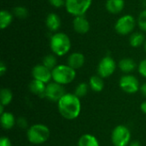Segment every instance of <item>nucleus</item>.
<instances>
[{
    "label": "nucleus",
    "mask_w": 146,
    "mask_h": 146,
    "mask_svg": "<svg viewBox=\"0 0 146 146\" xmlns=\"http://www.w3.org/2000/svg\"><path fill=\"white\" fill-rule=\"evenodd\" d=\"M138 70L141 76H143L144 78H146V59L142 60L139 62V64L138 66Z\"/></svg>",
    "instance_id": "cd10ccee"
},
{
    "label": "nucleus",
    "mask_w": 146,
    "mask_h": 146,
    "mask_svg": "<svg viewBox=\"0 0 146 146\" xmlns=\"http://www.w3.org/2000/svg\"><path fill=\"white\" fill-rule=\"evenodd\" d=\"M88 88H89V86H88L87 83H86V82L80 83L74 90V94L80 98H83L84 96L86 95V93L88 92Z\"/></svg>",
    "instance_id": "393cba45"
},
{
    "label": "nucleus",
    "mask_w": 146,
    "mask_h": 146,
    "mask_svg": "<svg viewBox=\"0 0 146 146\" xmlns=\"http://www.w3.org/2000/svg\"><path fill=\"white\" fill-rule=\"evenodd\" d=\"M29 90L33 94L38 96L39 98H45L46 84L37 80H33L29 84Z\"/></svg>",
    "instance_id": "4468645a"
},
{
    "label": "nucleus",
    "mask_w": 146,
    "mask_h": 146,
    "mask_svg": "<svg viewBox=\"0 0 146 146\" xmlns=\"http://www.w3.org/2000/svg\"><path fill=\"white\" fill-rule=\"evenodd\" d=\"M57 109L60 115L67 120L76 119L81 111L80 98L74 93H66L58 102Z\"/></svg>",
    "instance_id": "f257e3e1"
},
{
    "label": "nucleus",
    "mask_w": 146,
    "mask_h": 146,
    "mask_svg": "<svg viewBox=\"0 0 146 146\" xmlns=\"http://www.w3.org/2000/svg\"><path fill=\"white\" fill-rule=\"evenodd\" d=\"M119 86L123 92L128 94L136 93L140 88L139 80L132 74L123 75L120 79Z\"/></svg>",
    "instance_id": "1a4fd4ad"
},
{
    "label": "nucleus",
    "mask_w": 146,
    "mask_h": 146,
    "mask_svg": "<svg viewBox=\"0 0 146 146\" xmlns=\"http://www.w3.org/2000/svg\"><path fill=\"white\" fill-rule=\"evenodd\" d=\"M7 71V66L5 65V63L3 62H1L0 63V75L3 76Z\"/></svg>",
    "instance_id": "2f4dec72"
},
{
    "label": "nucleus",
    "mask_w": 146,
    "mask_h": 146,
    "mask_svg": "<svg viewBox=\"0 0 146 146\" xmlns=\"http://www.w3.org/2000/svg\"><path fill=\"white\" fill-rule=\"evenodd\" d=\"M106 9L112 15L120 14L124 7H125V1L124 0H107L105 4Z\"/></svg>",
    "instance_id": "2eb2a0df"
},
{
    "label": "nucleus",
    "mask_w": 146,
    "mask_h": 146,
    "mask_svg": "<svg viewBox=\"0 0 146 146\" xmlns=\"http://www.w3.org/2000/svg\"><path fill=\"white\" fill-rule=\"evenodd\" d=\"M0 121H1L2 127L5 130L11 129L15 126V124H16V120L14 115L10 112L3 113L0 117Z\"/></svg>",
    "instance_id": "f3484780"
},
{
    "label": "nucleus",
    "mask_w": 146,
    "mask_h": 146,
    "mask_svg": "<svg viewBox=\"0 0 146 146\" xmlns=\"http://www.w3.org/2000/svg\"><path fill=\"white\" fill-rule=\"evenodd\" d=\"M90 88L95 92H100L104 87V82L102 77L99 75H93L90 78L89 80Z\"/></svg>",
    "instance_id": "aec40b11"
},
{
    "label": "nucleus",
    "mask_w": 146,
    "mask_h": 146,
    "mask_svg": "<svg viewBox=\"0 0 146 146\" xmlns=\"http://www.w3.org/2000/svg\"><path fill=\"white\" fill-rule=\"evenodd\" d=\"M92 3V0H65V8L68 14L75 17L85 15Z\"/></svg>",
    "instance_id": "39448f33"
},
{
    "label": "nucleus",
    "mask_w": 146,
    "mask_h": 146,
    "mask_svg": "<svg viewBox=\"0 0 146 146\" xmlns=\"http://www.w3.org/2000/svg\"><path fill=\"white\" fill-rule=\"evenodd\" d=\"M144 49H145V51L146 52V39L145 41V44H144Z\"/></svg>",
    "instance_id": "e433bc0d"
},
{
    "label": "nucleus",
    "mask_w": 146,
    "mask_h": 146,
    "mask_svg": "<svg viewBox=\"0 0 146 146\" xmlns=\"http://www.w3.org/2000/svg\"><path fill=\"white\" fill-rule=\"evenodd\" d=\"M140 110H141V111H142L144 114H145L146 115V101L143 102V103L141 104V105H140Z\"/></svg>",
    "instance_id": "72a5a7b5"
},
{
    "label": "nucleus",
    "mask_w": 146,
    "mask_h": 146,
    "mask_svg": "<svg viewBox=\"0 0 146 146\" xmlns=\"http://www.w3.org/2000/svg\"><path fill=\"white\" fill-rule=\"evenodd\" d=\"M136 26V20L131 15H124L121 16L115 24V29L120 35H128L131 33Z\"/></svg>",
    "instance_id": "0eeeda50"
},
{
    "label": "nucleus",
    "mask_w": 146,
    "mask_h": 146,
    "mask_svg": "<svg viewBox=\"0 0 146 146\" xmlns=\"http://www.w3.org/2000/svg\"><path fill=\"white\" fill-rule=\"evenodd\" d=\"M32 76L33 80H37L48 84L50 83V80H52V72L43 64H38L33 68Z\"/></svg>",
    "instance_id": "9b49d317"
},
{
    "label": "nucleus",
    "mask_w": 146,
    "mask_h": 146,
    "mask_svg": "<svg viewBox=\"0 0 146 146\" xmlns=\"http://www.w3.org/2000/svg\"><path fill=\"white\" fill-rule=\"evenodd\" d=\"M128 146H141V145L138 141H133V142H131Z\"/></svg>",
    "instance_id": "f704fd0d"
},
{
    "label": "nucleus",
    "mask_w": 146,
    "mask_h": 146,
    "mask_svg": "<svg viewBox=\"0 0 146 146\" xmlns=\"http://www.w3.org/2000/svg\"><path fill=\"white\" fill-rule=\"evenodd\" d=\"M118 67L121 69V72L125 73V74H130L133 71L135 70L137 65L136 62H134L133 59L132 58H123L121 59L119 63H118Z\"/></svg>",
    "instance_id": "a211bd4d"
},
{
    "label": "nucleus",
    "mask_w": 146,
    "mask_h": 146,
    "mask_svg": "<svg viewBox=\"0 0 146 146\" xmlns=\"http://www.w3.org/2000/svg\"><path fill=\"white\" fill-rule=\"evenodd\" d=\"M145 35L139 32L132 33L129 38V44L133 48H138V47L141 46L142 44H145Z\"/></svg>",
    "instance_id": "4be33fe9"
},
{
    "label": "nucleus",
    "mask_w": 146,
    "mask_h": 146,
    "mask_svg": "<svg viewBox=\"0 0 146 146\" xmlns=\"http://www.w3.org/2000/svg\"><path fill=\"white\" fill-rule=\"evenodd\" d=\"M49 2L53 7H55L56 9L65 6V0H49Z\"/></svg>",
    "instance_id": "c756f323"
},
{
    "label": "nucleus",
    "mask_w": 146,
    "mask_h": 146,
    "mask_svg": "<svg viewBox=\"0 0 146 146\" xmlns=\"http://www.w3.org/2000/svg\"><path fill=\"white\" fill-rule=\"evenodd\" d=\"M139 90H140V92H141L142 95H143V96H145V97L146 98V83H144L143 85H141V86H140Z\"/></svg>",
    "instance_id": "473e14b6"
},
{
    "label": "nucleus",
    "mask_w": 146,
    "mask_h": 146,
    "mask_svg": "<svg viewBox=\"0 0 146 146\" xmlns=\"http://www.w3.org/2000/svg\"><path fill=\"white\" fill-rule=\"evenodd\" d=\"M73 27L76 33L86 34L90 30V23L85 15L75 16L73 21Z\"/></svg>",
    "instance_id": "f8f14e48"
},
{
    "label": "nucleus",
    "mask_w": 146,
    "mask_h": 146,
    "mask_svg": "<svg viewBox=\"0 0 146 146\" xmlns=\"http://www.w3.org/2000/svg\"><path fill=\"white\" fill-rule=\"evenodd\" d=\"M78 146H100V145L95 136L86 133L79 139Z\"/></svg>",
    "instance_id": "6ab92c4d"
},
{
    "label": "nucleus",
    "mask_w": 146,
    "mask_h": 146,
    "mask_svg": "<svg viewBox=\"0 0 146 146\" xmlns=\"http://www.w3.org/2000/svg\"><path fill=\"white\" fill-rule=\"evenodd\" d=\"M13 13L16 17L21 18V19L26 18L27 16V15H28L27 9L23 6H16V7H15L14 9H13Z\"/></svg>",
    "instance_id": "a878e982"
},
{
    "label": "nucleus",
    "mask_w": 146,
    "mask_h": 146,
    "mask_svg": "<svg viewBox=\"0 0 146 146\" xmlns=\"http://www.w3.org/2000/svg\"><path fill=\"white\" fill-rule=\"evenodd\" d=\"M138 26L139 27V28L142 31L146 32V9H144L143 11H141V13L139 15Z\"/></svg>",
    "instance_id": "bb28decb"
},
{
    "label": "nucleus",
    "mask_w": 146,
    "mask_h": 146,
    "mask_svg": "<svg viewBox=\"0 0 146 146\" xmlns=\"http://www.w3.org/2000/svg\"><path fill=\"white\" fill-rule=\"evenodd\" d=\"M13 21V14L6 9H3L0 12V28L2 30L7 28Z\"/></svg>",
    "instance_id": "412c9836"
},
{
    "label": "nucleus",
    "mask_w": 146,
    "mask_h": 146,
    "mask_svg": "<svg viewBox=\"0 0 146 146\" xmlns=\"http://www.w3.org/2000/svg\"><path fill=\"white\" fill-rule=\"evenodd\" d=\"M3 108H4V106L3 105H0V114L2 115L3 113H4V111H3Z\"/></svg>",
    "instance_id": "c9c22d12"
},
{
    "label": "nucleus",
    "mask_w": 146,
    "mask_h": 146,
    "mask_svg": "<svg viewBox=\"0 0 146 146\" xmlns=\"http://www.w3.org/2000/svg\"><path fill=\"white\" fill-rule=\"evenodd\" d=\"M50 129L44 124H34L28 127L27 138L33 145H42L50 138Z\"/></svg>",
    "instance_id": "7ed1b4c3"
},
{
    "label": "nucleus",
    "mask_w": 146,
    "mask_h": 146,
    "mask_svg": "<svg viewBox=\"0 0 146 146\" xmlns=\"http://www.w3.org/2000/svg\"><path fill=\"white\" fill-rule=\"evenodd\" d=\"M13 99V93L8 88H3L0 92V102L3 106L9 105Z\"/></svg>",
    "instance_id": "5701e85b"
},
{
    "label": "nucleus",
    "mask_w": 146,
    "mask_h": 146,
    "mask_svg": "<svg viewBox=\"0 0 146 146\" xmlns=\"http://www.w3.org/2000/svg\"><path fill=\"white\" fill-rule=\"evenodd\" d=\"M45 24L48 29L51 32H56L62 24L61 18L55 13H50L45 19Z\"/></svg>",
    "instance_id": "dca6fc26"
},
{
    "label": "nucleus",
    "mask_w": 146,
    "mask_h": 146,
    "mask_svg": "<svg viewBox=\"0 0 146 146\" xmlns=\"http://www.w3.org/2000/svg\"><path fill=\"white\" fill-rule=\"evenodd\" d=\"M65 94V89L62 85H60L55 81L50 82L46 85L45 98H47L50 101L57 103Z\"/></svg>",
    "instance_id": "9d476101"
},
{
    "label": "nucleus",
    "mask_w": 146,
    "mask_h": 146,
    "mask_svg": "<svg viewBox=\"0 0 146 146\" xmlns=\"http://www.w3.org/2000/svg\"><path fill=\"white\" fill-rule=\"evenodd\" d=\"M0 146H12V144L9 138L2 137L0 139Z\"/></svg>",
    "instance_id": "7c9ffc66"
},
{
    "label": "nucleus",
    "mask_w": 146,
    "mask_h": 146,
    "mask_svg": "<svg viewBox=\"0 0 146 146\" xmlns=\"http://www.w3.org/2000/svg\"><path fill=\"white\" fill-rule=\"evenodd\" d=\"M51 72L53 81L62 86L73 82L76 77L75 69L72 68L68 64L57 65L54 69H52Z\"/></svg>",
    "instance_id": "20e7f679"
},
{
    "label": "nucleus",
    "mask_w": 146,
    "mask_h": 146,
    "mask_svg": "<svg viewBox=\"0 0 146 146\" xmlns=\"http://www.w3.org/2000/svg\"><path fill=\"white\" fill-rule=\"evenodd\" d=\"M85 56L80 52H74L70 54L67 59V64L74 69H79L85 64Z\"/></svg>",
    "instance_id": "ddd939ff"
},
{
    "label": "nucleus",
    "mask_w": 146,
    "mask_h": 146,
    "mask_svg": "<svg viewBox=\"0 0 146 146\" xmlns=\"http://www.w3.org/2000/svg\"><path fill=\"white\" fill-rule=\"evenodd\" d=\"M16 125L21 129H26L28 127V122L25 117H19L16 120Z\"/></svg>",
    "instance_id": "c85d7f7f"
},
{
    "label": "nucleus",
    "mask_w": 146,
    "mask_h": 146,
    "mask_svg": "<svg viewBox=\"0 0 146 146\" xmlns=\"http://www.w3.org/2000/svg\"><path fill=\"white\" fill-rule=\"evenodd\" d=\"M116 68V63L115 60L110 56H106L101 59L98 66V74L104 78H108L111 76Z\"/></svg>",
    "instance_id": "6e6552de"
},
{
    "label": "nucleus",
    "mask_w": 146,
    "mask_h": 146,
    "mask_svg": "<svg viewBox=\"0 0 146 146\" xmlns=\"http://www.w3.org/2000/svg\"><path fill=\"white\" fill-rule=\"evenodd\" d=\"M50 46L51 51L58 56H65L71 49L69 37L64 33H56L50 38Z\"/></svg>",
    "instance_id": "f03ea898"
},
{
    "label": "nucleus",
    "mask_w": 146,
    "mask_h": 146,
    "mask_svg": "<svg viewBox=\"0 0 146 146\" xmlns=\"http://www.w3.org/2000/svg\"><path fill=\"white\" fill-rule=\"evenodd\" d=\"M131 140V133L128 127L123 125L116 126L111 133V141L114 146H128Z\"/></svg>",
    "instance_id": "423d86ee"
},
{
    "label": "nucleus",
    "mask_w": 146,
    "mask_h": 146,
    "mask_svg": "<svg viewBox=\"0 0 146 146\" xmlns=\"http://www.w3.org/2000/svg\"><path fill=\"white\" fill-rule=\"evenodd\" d=\"M56 63H57V61H56V55L49 54V55H46V56L44 57V59H43V63H42V64L52 71V69H54V68L57 66Z\"/></svg>",
    "instance_id": "b1692460"
}]
</instances>
